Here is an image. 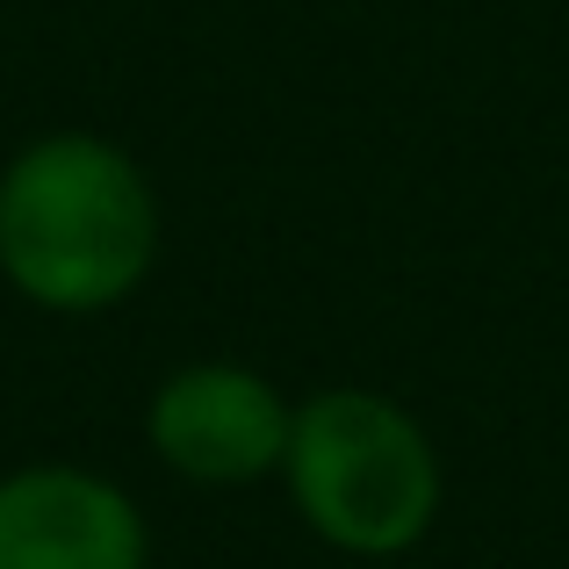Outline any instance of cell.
<instances>
[{"label":"cell","mask_w":569,"mask_h":569,"mask_svg":"<svg viewBox=\"0 0 569 569\" xmlns=\"http://www.w3.org/2000/svg\"><path fill=\"white\" fill-rule=\"evenodd\" d=\"M296 512L347 556H397L440 512V461L426 432L376 389H325L289 432Z\"/></svg>","instance_id":"obj_2"},{"label":"cell","mask_w":569,"mask_h":569,"mask_svg":"<svg viewBox=\"0 0 569 569\" xmlns=\"http://www.w3.org/2000/svg\"><path fill=\"white\" fill-rule=\"evenodd\" d=\"M0 569H144V519L87 469L0 476Z\"/></svg>","instance_id":"obj_4"},{"label":"cell","mask_w":569,"mask_h":569,"mask_svg":"<svg viewBox=\"0 0 569 569\" xmlns=\"http://www.w3.org/2000/svg\"><path fill=\"white\" fill-rule=\"evenodd\" d=\"M159 209L101 138H43L0 173V274L43 310H109L144 281Z\"/></svg>","instance_id":"obj_1"},{"label":"cell","mask_w":569,"mask_h":569,"mask_svg":"<svg viewBox=\"0 0 569 569\" xmlns=\"http://www.w3.org/2000/svg\"><path fill=\"white\" fill-rule=\"evenodd\" d=\"M144 426H152V447L167 469L194 476V483H252V476L281 469L296 411L252 368L202 361L159 382Z\"/></svg>","instance_id":"obj_3"}]
</instances>
